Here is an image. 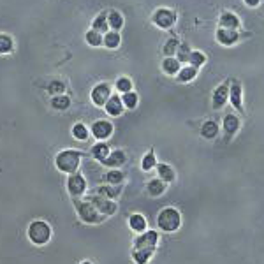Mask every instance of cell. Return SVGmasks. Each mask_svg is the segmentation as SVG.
<instances>
[{"label":"cell","mask_w":264,"mask_h":264,"mask_svg":"<svg viewBox=\"0 0 264 264\" xmlns=\"http://www.w3.org/2000/svg\"><path fill=\"white\" fill-rule=\"evenodd\" d=\"M83 152L81 150L67 148L62 150V152L56 153L55 157V168L58 169L63 175H72V173L79 171V166H81Z\"/></svg>","instance_id":"obj_1"},{"label":"cell","mask_w":264,"mask_h":264,"mask_svg":"<svg viewBox=\"0 0 264 264\" xmlns=\"http://www.w3.org/2000/svg\"><path fill=\"white\" fill-rule=\"evenodd\" d=\"M26 236H28V242L35 247H44L51 242L53 231L46 220H32L26 227Z\"/></svg>","instance_id":"obj_2"},{"label":"cell","mask_w":264,"mask_h":264,"mask_svg":"<svg viewBox=\"0 0 264 264\" xmlns=\"http://www.w3.org/2000/svg\"><path fill=\"white\" fill-rule=\"evenodd\" d=\"M157 226L162 233H176L182 227V213L175 206H166L157 215Z\"/></svg>","instance_id":"obj_3"},{"label":"cell","mask_w":264,"mask_h":264,"mask_svg":"<svg viewBox=\"0 0 264 264\" xmlns=\"http://www.w3.org/2000/svg\"><path fill=\"white\" fill-rule=\"evenodd\" d=\"M72 205H74L78 217L85 224H101V222H104L106 220V217L97 212L95 206H93L92 203L86 201V199H81V197H72Z\"/></svg>","instance_id":"obj_4"},{"label":"cell","mask_w":264,"mask_h":264,"mask_svg":"<svg viewBox=\"0 0 264 264\" xmlns=\"http://www.w3.org/2000/svg\"><path fill=\"white\" fill-rule=\"evenodd\" d=\"M85 199L88 203H92V205L97 208V212L101 213V215H104L106 219H108V217H113L116 212H118V205H116V201H111V199H104V197L97 196V194L90 192L88 196H85Z\"/></svg>","instance_id":"obj_5"},{"label":"cell","mask_w":264,"mask_h":264,"mask_svg":"<svg viewBox=\"0 0 264 264\" xmlns=\"http://www.w3.org/2000/svg\"><path fill=\"white\" fill-rule=\"evenodd\" d=\"M159 240H160V236L157 231L146 229L145 233L136 236L132 247H134L136 250H155L157 245H159Z\"/></svg>","instance_id":"obj_6"},{"label":"cell","mask_w":264,"mask_h":264,"mask_svg":"<svg viewBox=\"0 0 264 264\" xmlns=\"http://www.w3.org/2000/svg\"><path fill=\"white\" fill-rule=\"evenodd\" d=\"M65 187H67V192L71 194V197H83L86 189H88V183H86V178L83 176V173L76 171L67 176Z\"/></svg>","instance_id":"obj_7"},{"label":"cell","mask_w":264,"mask_h":264,"mask_svg":"<svg viewBox=\"0 0 264 264\" xmlns=\"http://www.w3.org/2000/svg\"><path fill=\"white\" fill-rule=\"evenodd\" d=\"M115 132V127L109 120H95V122L90 125V134L97 139V141H106L109 139Z\"/></svg>","instance_id":"obj_8"},{"label":"cell","mask_w":264,"mask_h":264,"mask_svg":"<svg viewBox=\"0 0 264 264\" xmlns=\"http://www.w3.org/2000/svg\"><path fill=\"white\" fill-rule=\"evenodd\" d=\"M109 97H111V86L106 81L95 85L92 88V92H90V99H92V102L97 108H104V104L108 102Z\"/></svg>","instance_id":"obj_9"},{"label":"cell","mask_w":264,"mask_h":264,"mask_svg":"<svg viewBox=\"0 0 264 264\" xmlns=\"http://www.w3.org/2000/svg\"><path fill=\"white\" fill-rule=\"evenodd\" d=\"M152 19H153V23H155L159 28H171L173 25H175V21H176V14L171 11V9H166V7H160V9H157L155 12H153V16H152Z\"/></svg>","instance_id":"obj_10"},{"label":"cell","mask_w":264,"mask_h":264,"mask_svg":"<svg viewBox=\"0 0 264 264\" xmlns=\"http://www.w3.org/2000/svg\"><path fill=\"white\" fill-rule=\"evenodd\" d=\"M229 101L240 113H245V108H243V88L238 79H233V83L229 86Z\"/></svg>","instance_id":"obj_11"},{"label":"cell","mask_w":264,"mask_h":264,"mask_svg":"<svg viewBox=\"0 0 264 264\" xmlns=\"http://www.w3.org/2000/svg\"><path fill=\"white\" fill-rule=\"evenodd\" d=\"M229 101V83H222L215 88L213 92V99H212V108L213 109H222L224 106Z\"/></svg>","instance_id":"obj_12"},{"label":"cell","mask_w":264,"mask_h":264,"mask_svg":"<svg viewBox=\"0 0 264 264\" xmlns=\"http://www.w3.org/2000/svg\"><path fill=\"white\" fill-rule=\"evenodd\" d=\"M123 190V185H99L92 190V194H97V196L104 197V199H111V201H116L120 197Z\"/></svg>","instance_id":"obj_13"},{"label":"cell","mask_w":264,"mask_h":264,"mask_svg":"<svg viewBox=\"0 0 264 264\" xmlns=\"http://www.w3.org/2000/svg\"><path fill=\"white\" fill-rule=\"evenodd\" d=\"M127 155L123 150H111L109 155L106 157V160L102 162V166H106L108 169H120L122 166H125Z\"/></svg>","instance_id":"obj_14"},{"label":"cell","mask_w":264,"mask_h":264,"mask_svg":"<svg viewBox=\"0 0 264 264\" xmlns=\"http://www.w3.org/2000/svg\"><path fill=\"white\" fill-rule=\"evenodd\" d=\"M240 125H242V122H240V118L236 115H226V118H224V132H226V141H229L231 138H235L236 132L240 130Z\"/></svg>","instance_id":"obj_15"},{"label":"cell","mask_w":264,"mask_h":264,"mask_svg":"<svg viewBox=\"0 0 264 264\" xmlns=\"http://www.w3.org/2000/svg\"><path fill=\"white\" fill-rule=\"evenodd\" d=\"M155 171H157V178L162 180L166 185H168V183H173L176 180L175 169H173L171 166H169V164H166V162H159V164H157Z\"/></svg>","instance_id":"obj_16"},{"label":"cell","mask_w":264,"mask_h":264,"mask_svg":"<svg viewBox=\"0 0 264 264\" xmlns=\"http://www.w3.org/2000/svg\"><path fill=\"white\" fill-rule=\"evenodd\" d=\"M109 152H111V148H109L108 143H106V141H97L95 145L90 148V155H92V159L97 160L99 164L104 162L106 157L109 155Z\"/></svg>","instance_id":"obj_17"},{"label":"cell","mask_w":264,"mask_h":264,"mask_svg":"<svg viewBox=\"0 0 264 264\" xmlns=\"http://www.w3.org/2000/svg\"><path fill=\"white\" fill-rule=\"evenodd\" d=\"M104 109H106V113H108L109 116H120L123 113V102H122V97L120 95H113L111 93V97L108 99V102L104 104Z\"/></svg>","instance_id":"obj_18"},{"label":"cell","mask_w":264,"mask_h":264,"mask_svg":"<svg viewBox=\"0 0 264 264\" xmlns=\"http://www.w3.org/2000/svg\"><path fill=\"white\" fill-rule=\"evenodd\" d=\"M127 222H129L130 231H132V233H136V235H141V233H145L146 227H148V222H146L145 215H141V213H132Z\"/></svg>","instance_id":"obj_19"},{"label":"cell","mask_w":264,"mask_h":264,"mask_svg":"<svg viewBox=\"0 0 264 264\" xmlns=\"http://www.w3.org/2000/svg\"><path fill=\"white\" fill-rule=\"evenodd\" d=\"M217 41L224 46H231L238 41V32L233 28H219L217 30Z\"/></svg>","instance_id":"obj_20"},{"label":"cell","mask_w":264,"mask_h":264,"mask_svg":"<svg viewBox=\"0 0 264 264\" xmlns=\"http://www.w3.org/2000/svg\"><path fill=\"white\" fill-rule=\"evenodd\" d=\"M102 182H104L106 185H123L125 175H123L120 169H108V171L102 175Z\"/></svg>","instance_id":"obj_21"},{"label":"cell","mask_w":264,"mask_h":264,"mask_svg":"<svg viewBox=\"0 0 264 264\" xmlns=\"http://www.w3.org/2000/svg\"><path fill=\"white\" fill-rule=\"evenodd\" d=\"M166 189H168V185L159 178H152V180H148V183H146V192H148V196H152V197L162 196V194L166 192Z\"/></svg>","instance_id":"obj_22"},{"label":"cell","mask_w":264,"mask_h":264,"mask_svg":"<svg viewBox=\"0 0 264 264\" xmlns=\"http://www.w3.org/2000/svg\"><path fill=\"white\" fill-rule=\"evenodd\" d=\"M180 69H182V63H180L175 56H166V58L162 60V71L168 76H176Z\"/></svg>","instance_id":"obj_23"},{"label":"cell","mask_w":264,"mask_h":264,"mask_svg":"<svg viewBox=\"0 0 264 264\" xmlns=\"http://www.w3.org/2000/svg\"><path fill=\"white\" fill-rule=\"evenodd\" d=\"M219 23H220V28H233V30H236L240 26V18L235 14V12H222Z\"/></svg>","instance_id":"obj_24"},{"label":"cell","mask_w":264,"mask_h":264,"mask_svg":"<svg viewBox=\"0 0 264 264\" xmlns=\"http://www.w3.org/2000/svg\"><path fill=\"white\" fill-rule=\"evenodd\" d=\"M122 42V37H120V32H115V30H108L104 35H102V44L108 49H116Z\"/></svg>","instance_id":"obj_25"},{"label":"cell","mask_w":264,"mask_h":264,"mask_svg":"<svg viewBox=\"0 0 264 264\" xmlns=\"http://www.w3.org/2000/svg\"><path fill=\"white\" fill-rule=\"evenodd\" d=\"M49 104H51V108L56 109V111H65V109L71 108V99H69V95H65V93H62V95H53Z\"/></svg>","instance_id":"obj_26"},{"label":"cell","mask_w":264,"mask_h":264,"mask_svg":"<svg viewBox=\"0 0 264 264\" xmlns=\"http://www.w3.org/2000/svg\"><path fill=\"white\" fill-rule=\"evenodd\" d=\"M92 30H95V32H99L102 35L108 32L109 26H108V14L106 12H101V14L95 16V19L92 21Z\"/></svg>","instance_id":"obj_27"},{"label":"cell","mask_w":264,"mask_h":264,"mask_svg":"<svg viewBox=\"0 0 264 264\" xmlns=\"http://www.w3.org/2000/svg\"><path fill=\"white\" fill-rule=\"evenodd\" d=\"M217 134H219V125H217V122H213V120H206L201 127V136L205 139H215Z\"/></svg>","instance_id":"obj_28"},{"label":"cell","mask_w":264,"mask_h":264,"mask_svg":"<svg viewBox=\"0 0 264 264\" xmlns=\"http://www.w3.org/2000/svg\"><path fill=\"white\" fill-rule=\"evenodd\" d=\"M155 250H132V261L136 264H148L152 261Z\"/></svg>","instance_id":"obj_29"},{"label":"cell","mask_w":264,"mask_h":264,"mask_svg":"<svg viewBox=\"0 0 264 264\" xmlns=\"http://www.w3.org/2000/svg\"><path fill=\"white\" fill-rule=\"evenodd\" d=\"M71 132H72V138L78 139V141H86V139H88V136H90V129L81 122L74 123Z\"/></svg>","instance_id":"obj_30"},{"label":"cell","mask_w":264,"mask_h":264,"mask_svg":"<svg viewBox=\"0 0 264 264\" xmlns=\"http://www.w3.org/2000/svg\"><path fill=\"white\" fill-rule=\"evenodd\" d=\"M108 26L109 30L120 32V28L123 26V16L118 11H109L108 12Z\"/></svg>","instance_id":"obj_31"},{"label":"cell","mask_w":264,"mask_h":264,"mask_svg":"<svg viewBox=\"0 0 264 264\" xmlns=\"http://www.w3.org/2000/svg\"><path fill=\"white\" fill-rule=\"evenodd\" d=\"M157 164H159V162H157L155 152H153V150H150V152H146V155L141 159V169H143V171H145V173L153 171Z\"/></svg>","instance_id":"obj_32"},{"label":"cell","mask_w":264,"mask_h":264,"mask_svg":"<svg viewBox=\"0 0 264 264\" xmlns=\"http://www.w3.org/2000/svg\"><path fill=\"white\" fill-rule=\"evenodd\" d=\"M120 97H122L123 108H125V109H136V108H138L139 97H138V93H136L134 90H132V92L123 93V95H120Z\"/></svg>","instance_id":"obj_33"},{"label":"cell","mask_w":264,"mask_h":264,"mask_svg":"<svg viewBox=\"0 0 264 264\" xmlns=\"http://www.w3.org/2000/svg\"><path fill=\"white\" fill-rule=\"evenodd\" d=\"M178 81L180 83H189V81H192V79H196V76H197V69L196 67H192V65H187V67H182L178 71Z\"/></svg>","instance_id":"obj_34"},{"label":"cell","mask_w":264,"mask_h":264,"mask_svg":"<svg viewBox=\"0 0 264 264\" xmlns=\"http://www.w3.org/2000/svg\"><path fill=\"white\" fill-rule=\"evenodd\" d=\"M14 49V41L11 35L0 34V55H9Z\"/></svg>","instance_id":"obj_35"},{"label":"cell","mask_w":264,"mask_h":264,"mask_svg":"<svg viewBox=\"0 0 264 264\" xmlns=\"http://www.w3.org/2000/svg\"><path fill=\"white\" fill-rule=\"evenodd\" d=\"M115 88H116V92H120L122 95L127 92H132V79L127 78V76H120L115 81Z\"/></svg>","instance_id":"obj_36"},{"label":"cell","mask_w":264,"mask_h":264,"mask_svg":"<svg viewBox=\"0 0 264 264\" xmlns=\"http://www.w3.org/2000/svg\"><path fill=\"white\" fill-rule=\"evenodd\" d=\"M85 41L88 46L99 48V46H102V34H99V32H95V30H88V32L85 34Z\"/></svg>","instance_id":"obj_37"},{"label":"cell","mask_w":264,"mask_h":264,"mask_svg":"<svg viewBox=\"0 0 264 264\" xmlns=\"http://www.w3.org/2000/svg\"><path fill=\"white\" fill-rule=\"evenodd\" d=\"M190 53H192V49L189 48V44H187V42H183V44L178 46V51H176V60H178L180 63H189Z\"/></svg>","instance_id":"obj_38"},{"label":"cell","mask_w":264,"mask_h":264,"mask_svg":"<svg viewBox=\"0 0 264 264\" xmlns=\"http://www.w3.org/2000/svg\"><path fill=\"white\" fill-rule=\"evenodd\" d=\"M206 62V56H205V53L203 51H192L190 53V56H189V63L192 65V67H196V69H199L203 65V63Z\"/></svg>","instance_id":"obj_39"},{"label":"cell","mask_w":264,"mask_h":264,"mask_svg":"<svg viewBox=\"0 0 264 264\" xmlns=\"http://www.w3.org/2000/svg\"><path fill=\"white\" fill-rule=\"evenodd\" d=\"M178 46H180L178 39H175V37L168 39V42H166V44H164V48H162L164 55H166V56H175L176 51H178Z\"/></svg>","instance_id":"obj_40"},{"label":"cell","mask_w":264,"mask_h":264,"mask_svg":"<svg viewBox=\"0 0 264 264\" xmlns=\"http://www.w3.org/2000/svg\"><path fill=\"white\" fill-rule=\"evenodd\" d=\"M48 93H49V95H62V93H65V83L58 81V79H55V81H49Z\"/></svg>","instance_id":"obj_41"},{"label":"cell","mask_w":264,"mask_h":264,"mask_svg":"<svg viewBox=\"0 0 264 264\" xmlns=\"http://www.w3.org/2000/svg\"><path fill=\"white\" fill-rule=\"evenodd\" d=\"M261 0H245V4L250 5V7H256V5H259Z\"/></svg>","instance_id":"obj_42"},{"label":"cell","mask_w":264,"mask_h":264,"mask_svg":"<svg viewBox=\"0 0 264 264\" xmlns=\"http://www.w3.org/2000/svg\"><path fill=\"white\" fill-rule=\"evenodd\" d=\"M79 264H93V263H92V261H81Z\"/></svg>","instance_id":"obj_43"}]
</instances>
